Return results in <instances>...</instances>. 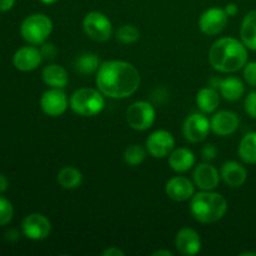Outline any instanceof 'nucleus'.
I'll list each match as a JSON object with an SVG mask.
<instances>
[{"mask_svg": "<svg viewBox=\"0 0 256 256\" xmlns=\"http://www.w3.org/2000/svg\"><path fill=\"white\" fill-rule=\"evenodd\" d=\"M42 62V55L35 46H22L15 52L12 56V64L20 72H32Z\"/></svg>", "mask_w": 256, "mask_h": 256, "instance_id": "obj_13", "label": "nucleus"}, {"mask_svg": "<svg viewBox=\"0 0 256 256\" xmlns=\"http://www.w3.org/2000/svg\"><path fill=\"white\" fill-rule=\"evenodd\" d=\"M228 212V202L222 195L212 192V190L194 194L190 202V212L196 222L202 224L216 222L224 218Z\"/></svg>", "mask_w": 256, "mask_h": 256, "instance_id": "obj_3", "label": "nucleus"}, {"mask_svg": "<svg viewBox=\"0 0 256 256\" xmlns=\"http://www.w3.org/2000/svg\"><path fill=\"white\" fill-rule=\"evenodd\" d=\"M249 54L244 42L234 38H222L212 45L209 62L220 72H236L244 69Z\"/></svg>", "mask_w": 256, "mask_h": 256, "instance_id": "obj_2", "label": "nucleus"}, {"mask_svg": "<svg viewBox=\"0 0 256 256\" xmlns=\"http://www.w3.org/2000/svg\"><path fill=\"white\" fill-rule=\"evenodd\" d=\"M240 38L248 49L256 52V9L248 12L242 19Z\"/></svg>", "mask_w": 256, "mask_h": 256, "instance_id": "obj_22", "label": "nucleus"}, {"mask_svg": "<svg viewBox=\"0 0 256 256\" xmlns=\"http://www.w3.org/2000/svg\"><path fill=\"white\" fill-rule=\"evenodd\" d=\"M175 248L182 255H196L202 249L200 235L192 228H182L175 236Z\"/></svg>", "mask_w": 256, "mask_h": 256, "instance_id": "obj_14", "label": "nucleus"}, {"mask_svg": "<svg viewBox=\"0 0 256 256\" xmlns=\"http://www.w3.org/2000/svg\"><path fill=\"white\" fill-rule=\"evenodd\" d=\"M165 192L174 202H186L195 194V186L188 178L174 176L166 182Z\"/></svg>", "mask_w": 256, "mask_h": 256, "instance_id": "obj_17", "label": "nucleus"}, {"mask_svg": "<svg viewBox=\"0 0 256 256\" xmlns=\"http://www.w3.org/2000/svg\"><path fill=\"white\" fill-rule=\"evenodd\" d=\"M218 149L214 146V145H205L202 150V158L205 160V162H212L216 158Z\"/></svg>", "mask_w": 256, "mask_h": 256, "instance_id": "obj_32", "label": "nucleus"}, {"mask_svg": "<svg viewBox=\"0 0 256 256\" xmlns=\"http://www.w3.org/2000/svg\"><path fill=\"white\" fill-rule=\"evenodd\" d=\"M140 38V32L134 25H122L116 32V39L122 44H132L138 42Z\"/></svg>", "mask_w": 256, "mask_h": 256, "instance_id": "obj_28", "label": "nucleus"}, {"mask_svg": "<svg viewBox=\"0 0 256 256\" xmlns=\"http://www.w3.org/2000/svg\"><path fill=\"white\" fill-rule=\"evenodd\" d=\"M228 15L224 9L210 8L205 10L199 19V28L205 35H216L225 29L228 24Z\"/></svg>", "mask_w": 256, "mask_h": 256, "instance_id": "obj_12", "label": "nucleus"}, {"mask_svg": "<svg viewBox=\"0 0 256 256\" xmlns=\"http://www.w3.org/2000/svg\"><path fill=\"white\" fill-rule=\"evenodd\" d=\"M82 28L88 36L98 42H105L112 38V24L109 18L100 12H90L85 15Z\"/></svg>", "mask_w": 256, "mask_h": 256, "instance_id": "obj_6", "label": "nucleus"}, {"mask_svg": "<svg viewBox=\"0 0 256 256\" xmlns=\"http://www.w3.org/2000/svg\"><path fill=\"white\" fill-rule=\"evenodd\" d=\"M68 105H69V100H68L66 94L62 92V89H56V88L46 90L40 99V108L42 112L52 118L64 114L68 109Z\"/></svg>", "mask_w": 256, "mask_h": 256, "instance_id": "obj_11", "label": "nucleus"}, {"mask_svg": "<svg viewBox=\"0 0 256 256\" xmlns=\"http://www.w3.org/2000/svg\"><path fill=\"white\" fill-rule=\"evenodd\" d=\"M212 130L210 120L200 112H194L185 119L182 125V134L190 142H200L206 139Z\"/></svg>", "mask_w": 256, "mask_h": 256, "instance_id": "obj_8", "label": "nucleus"}, {"mask_svg": "<svg viewBox=\"0 0 256 256\" xmlns=\"http://www.w3.org/2000/svg\"><path fill=\"white\" fill-rule=\"evenodd\" d=\"M240 256H256V252H242Z\"/></svg>", "mask_w": 256, "mask_h": 256, "instance_id": "obj_41", "label": "nucleus"}, {"mask_svg": "<svg viewBox=\"0 0 256 256\" xmlns=\"http://www.w3.org/2000/svg\"><path fill=\"white\" fill-rule=\"evenodd\" d=\"M210 124H212V130L214 134L219 135V136H229L236 132L240 120L235 112H229V110H222L212 118Z\"/></svg>", "mask_w": 256, "mask_h": 256, "instance_id": "obj_16", "label": "nucleus"}, {"mask_svg": "<svg viewBox=\"0 0 256 256\" xmlns=\"http://www.w3.org/2000/svg\"><path fill=\"white\" fill-rule=\"evenodd\" d=\"M58 182L65 190L76 189L82 185V175L79 169L74 166H65L58 174Z\"/></svg>", "mask_w": 256, "mask_h": 256, "instance_id": "obj_24", "label": "nucleus"}, {"mask_svg": "<svg viewBox=\"0 0 256 256\" xmlns=\"http://www.w3.org/2000/svg\"><path fill=\"white\" fill-rule=\"evenodd\" d=\"M156 118L154 106L148 102H135L126 112V122L132 129L144 132L152 126Z\"/></svg>", "mask_w": 256, "mask_h": 256, "instance_id": "obj_7", "label": "nucleus"}, {"mask_svg": "<svg viewBox=\"0 0 256 256\" xmlns=\"http://www.w3.org/2000/svg\"><path fill=\"white\" fill-rule=\"evenodd\" d=\"M14 216V206L6 198L0 195V226L9 224Z\"/></svg>", "mask_w": 256, "mask_h": 256, "instance_id": "obj_29", "label": "nucleus"}, {"mask_svg": "<svg viewBox=\"0 0 256 256\" xmlns=\"http://www.w3.org/2000/svg\"><path fill=\"white\" fill-rule=\"evenodd\" d=\"M195 155L188 148H178L169 155V166L176 172H185L195 165Z\"/></svg>", "mask_w": 256, "mask_h": 256, "instance_id": "obj_20", "label": "nucleus"}, {"mask_svg": "<svg viewBox=\"0 0 256 256\" xmlns=\"http://www.w3.org/2000/svg\"><path fill=\"white\" fill-rule=\"evenodd\" d=\"M102 65L99 56L92 52H84L76 58L74 62V68L76 72L82 75H90L98 72L99 66Z\"/></svg>", "mask_w": 256, "mask_h": 256, "instance_id": "obj_26", "label": "nucleus"}, {"mask_svg": "<svg viewBox=\"0 0 256 256\" xmlns=\"http://www.w3.org/2000/svg\"><path fill=\"white\" fill-rule=\"evenodd\" d=\"M224 10L228 16H235L238 14V12H239V8H238V5L235 2H229V4L225 5Z\"/></svg>", "mask_w": 256, "mask_h": 256, "instance_id": "obj_36", "label": "nucleus"}, {"mask_svg": "<svg viewBox=\"0 0 256 256\" xmlns=\"http://www.w3.org/2000/svg\"><path fill=\"white\" fill-rule=\"evenodd\" d=\"M220 104V96L216 89L212 86L202 88L196 94V105L204 114H210L218 109Z\"/></svg>", "mask_w": 256, "mask_h": 256, "instance_id": "obj_23", "label": "nucleus"}, {"mask_svg": "<svg viewBox=\"0 0 256 256\" xmlns=\"http://www.w3.org/2000/svg\"><path fill=\"white\" fill-rule=\"evenodd\" d=\"M8 188H9V180L4 174H0V194L6 192Z\"/></svg>", "mask_w": 256, "mask_h": 256, "instance_id": "obj_38", "label": "nucleus"}, {"mask_svg": "<svg viewBox=\"0 0 256 256\" xmlns=\"http://www.w3.org/2000/svg\"><path fill=\"white\" fill-rule=\"evenodd\" d=\"M40 52L42 55V59H54L55 55H56V48L52 44H42Z\"/></svg>", "mask_w": 256, "mask_h": 256, "instance_id": "obj_33", "label": "nucleus"}, {"mask_svg": "<svg viewBox=\"0 0 256 256\" xmlns=\"http://www.w3.org/2000/svg\"><path fill=\"white\" fill-rule=\"evenodd\" d=\"M220 178L222 176H220L216 168L212 166L209 162L199 164L192 172V179H194L195 185L199 189L206 190V192L214 190L219 185Z\"/></svg>", "mask_w": 256, "mask_h": 256, "instance_id": "obj_18", "label": "nucleus"}, {"mask_svg": "<svg viewBox=\"0 0 256 256\" xmlns=\"http://www.w3.org/2000/svg\"><path fill=\"white\" fill-rule=\"evenodd\" d=\"M52 32V22L45 14H32L22 20L20 34L30 45H42Z\"/></svg>", "mask_w": 256, "mask_h": 256, "instance_id": "obj_5", "label": "nucleus"}, {"mask_svg": "<svg viewBox=\"0 0 256 256\" xmlns=\"http://www.w3.org/2000/svg\"><path fill=\"white\" fill-rule=\"evenodd\" d=\"M239 156L246 164H256V132H248L239 144Z\"/></svg>", "mask_w": 256, "mask_h": 256, "instance_id": "obj_25", "label": "nucleus"}, {"mask_svg": "<svg viewBox=\"0 0 256 256\" xmlns=\"http://www.w3.org/2000/svg\"><path fill=\"white\" fill-rule=\"evenodd\" d=\"M102 256H124L125 252L116 246H110L102 252Z\"/></svg>", "mask_w": 256, "mask_h": 256, "instance_id": "obj_34", "label": "nucleus"}, {"mask_svg": "<svg viewBox=\"0 0 256 256\" xmlns=\"http://www.w3.org/2000/svg\"><path fill=\"white\" fill-rule=\"evenodd\" d=\"M22 234L30 240L34 242H40V240L46 239L52 232V222H49L45 215L38 214H30L22 220Z\"/></svg>", "mask_w": 256, "mask_h": 256, "instance_id": "obj_9", "label": "nucleus"}, {"mask_svg": "<svg viewBox=\"0 0 256 256\" xmlns=\"http://www.w3.org/2000/svg\"><path fill=\"white\" fill-rule=\"evenodd\" d=\"M244 108L246 114L252 119H256V90L249 92L245 98Z\"/></svg>", "mask_w": 256, "mask_h": 256, "instance_id": "obj_31", "label": "nucleus"}, {"mask_svg": "<svg viewBox=\"0 0 256 256\" xmlns=\"http://www.w3.org/2000/svg\"><path fill=\"white\" fill-rule=\"evenodd\" d=\"M172 252H169V250H156V252H152V256H172Z\"/></svg>", "mask_w": 256, "mask_h": 256, "instance_id": "obj_39", "label": "nucleus"}, {"mask_svg": "<svg viewBox=\"0 0 256 256\" xmlns=\"http://www.w3.org/2000/svg\"><path fill=\"white\" fill-rule=\"evenodd\" d=\"M244 79L250 86L256 88V62H248L244 66Z\"/></svg>", "mask_w": 256, "mask_h": 256, "instance_id": "obj_30", "label": "nucleus"}, {"mask_svg": "<svg viewBox=\"0 0 256 256\" xmlns=\"http://www.w3.org/2000/svg\"><path fill=\"white\" fill-rule=\"evenodd\" d=\"M140 72L136 68L122 60H109L102 62L96 72L98 89L104 96L112 99H125L139 89Z\"/></svg>", "mask_w": 256, "mask_h": 256, "instance_id": "obj_1", "label": "nucleus"}, {"mask_svg": "<svg viewBox=\"0 0 256 256\" xmlns=\"http://www.w3.org/2000/svg\"><path fill=\"white\" fill-rule=\"evenodd\" d=\"M40 2H42V4L52 5V4H55V2H59V0H40Z\"/></svg>", "mask_w": 256, "mask_h": 256, "instance_id": "obj_40", "label": "nucleus"}, {"mask_svg": "<svg viewBox=\"0 0 256 256\" xmlns=\"http://www.w3.org/2000/svg\"><path fill=\"white\" fill-rule=\"evenodd\" d=\"M175 148V139L166 130H156L146 139V149L152 158L162 159L169 156Z\"/></svg>", "mask_w": 256, "mask_h": 256, "instance_id": "obj_10", "label": "nucleus"}, {"mask_svg": "<svg viewBox=\"0 0 256 256\" xmlns=\"http://www.w3.org/2000/svg\"><path fill=\"white\" fill-rule=\"evenodd\" d=\"M146 158V152L142 146L140 145H132L128 148L124 152V160L128 165L132 166H136L140 165Z\"/></svg>", "mask_w": 256, "mask_h": 256, "instance_id": "obj_27", "label": "nucleus"}, {"mask_svg": "<svg viewBox=\"0 0 256 256\" xmlns=\"http://www.w3.org/2000/svg\"><path fill=\"white\" fill-rule=\"evenodd\" d=\"M5 239L10 242H16L20 239V234L16 229H9L5 232Z\"/></svg>", "mask_w": 256, "mask_h": 256, "instance_id": "obj_35", "label": "nucleus"}, {"mask_svg": "<svg viewBox=\"0 0 256 256\" xmlns=\"http://www.w3.org/2000/svg\"><path fill=\"white\" fill-rule=\"evenodd\" d=\"M15 5V0H0V12H9Z\"/></svg>", "mask_w": 256, "mask_h": 256, "instance_id": "obj_37", "label": "nucleus"}, {"mask_svg": "<svg viewBox=\"0 0 256 256\" xmlns=\"http://www.w3.org/2000/svg\"><path fill=\"white\" fill-rule=\"evenodd\" d=\"M42 82L50 88L64 89L69 82L66 70L58 64H50L45 66L42 72Z\"/></svg>", "mask_w": 256, "mask_h": 256, "instance_id": "obj_21", "label": "nucleus"}, {"mask_svg": "<svg viewBox=\"0 0 256 256\" xmlns=\"http://www.w3.org/2000/svg\"><path fill=\"white\" fill-rule=\"evenodd\" d=\"M69 105L75 114L80 116L92 118L100 114L105 108L104 95L99 89L82 88L72 92Z\"/></svg>", "mask_w": 256, "mask_h": 256, "instance_id": "obj_4", "label": "nucleus"}, {"mask_svg": "<svg viewBox=\"0 0 256 256\" xmlns=\"http://www.w3.org/2000/svg\"><path fill=\"white\" fill-rule=\"evenodd\" d=\"M210 84L215 89H219L222 96L229 102H238L245 92L244 82L236 76H228L226 79L214 78L210 80Z\"/></svg>", "mask_w": 256, "mask_h": 256, "instance_id": "obj_15", "label": "nucleus"}, {"mask_svg": "<svg viewBox=\"0 0 256 256\" xmlns=\"http://www.w3.org/2000/svg\"><path fill=\"white\" fill-rule=\"evenodd\" d=\"M220 176L229 186L239 188L246 182L248 172L240 162L232 160V162H226L222 164Z\"/></svg>", "mask_w": 256, "mask_h": 256, "instance_id": "obj_19", "label": "nucleus"}]
</instances>
